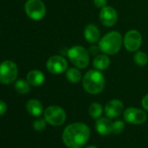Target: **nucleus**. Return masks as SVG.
<instances>
[{
	"label": "nucleus",
	"instance_id": "obj_16",
	"mask_svg": "<svg viewBox=\"0 0 148 148\" xmlns=\"http://www.w3.org/2000/svg\"><path fill=\"white\" fill-rule=\"evenodd\" d=\"M27 112L34 117H38L43 112V105L38 99H30L26 104Z\"/></svg>",
	"mask_w": 148,
	"mask_h": 148
},
{
	"label": "nucleus",
	"instance_id": "obj_18",
	"mask_svg": "<svg viewBox=\"0 0 148 148\" xmlns=\"http://www.w3.org/2000/svg\"><path fill=\"white\" fill-rule=\"evenodd\" d=\"M66 78H67L68 81H70L71 83L76 84L81 80L82 74H81L80 71H79L77 68H70L66 71Z\"/></svg>",
	"mask_w": 148,
	"mask_h": 148
},
{
	"label": "nucleus",
	"instance_id": "obj_26",
	"mask_svg": "<svg viewBox=\"0 0 148 148\" xmlns=\"http://www.w3.org/2000/svg\"><path fill=\"white\" fill-rule=\"evenodd\" d=\"M141 104H142L143 108H144L145 111L148 112V94H146L145 96H144V98L142 99Z\"/></svg>",
	"mask_w": 148,
	"mask_h": 148
},
{
	"label": "nucleus",
	"instance_id": "obj_14",
	"mask_svg": "<svg viewBox=\"0 0 148 148\" xmlns=\"http://www.w3.org/2000/svg\"><path fill=\"white\" fill-rule=\"evenodd\" d=\"M96 131L101 135H109L112 132V123L107 118H99L96 121Z\"/></svg>",
	"mask_w": 148,
	"mask_h": 148
},
{
	"label": "nucleus",
	"instance_id": "obj_24",
	"mask_svg": "<svg viewBox=\"0 0 148 148\" xmlns=\"http://www.w3.org/2000/svg\"><path fill=\"white\" fill-rule=\"evenodd\" d=\"M106 3L107 0H93V4L97 8H104L105 6H106Z\"/></svg>",
	"mask_w": 148,
	"mask_h": 148
},
{
	"label": "nucleus",
	"instance_id": "obj_9",
	"mask_svg": "<svg viewBox=\"0 0 148 148\" xmlns=\"http://www.w3.org/2000/svg\"><path fill=\"white\" fill-rule=\"evenodd\" d=\"M124 119L129 124L141 125L146 121L147 116L143 110L135 107H129L124 112Z\"/></svg>",
	"mask_w": 148,
	"mask_h": 148
},
{
	"label": "nucleus",
	"instance_id": "obj_15",
	"mask_svg": "<svg viewBox=\"0 0 148 148\" xmlns=\"http://www.w3.org/2000/svg\"><path fill=\"white\" fill-rule=\"evenodd\" d=\"M45 81L44 73L38 70H32L27 74V82L30 86H39Z\"/></svg>",
	"mask_w": 148,
	"mask_h": 148
},
{
	"label": "nucleus",
	"instance_id": "obj_7",
	"mask_svg": "<svg viewBox=\"0 0 148 148\" xmlns=\"http://www.w3.org/2000/svg\"><path fill=\"white\" fill-rule=\"evenodd\" d=\"M45 119L51 125L58 126L64 123L66 114L63 108L58 106H51L45 111Z\"/></svg>",
	"mask_w": 148,
	"mask_h": 148
},
{
	"label": "nucleus",
	"instance_id": "obj_1",
	"mask_svg": "<svg viewBox=\"0 0 148 148\" xmlns=\"http://www.w3.org/2000/svg\"><path fill=\"white\" fill-rule=\"evenodd\" d=\"M90 129L84 123H73L63 132V142L68 148H82L90 138Z\"/></svg>",
	"mask_w": 148,
	"mask_h": 148
},
{
	"label": "nucleus",
	"instance_id": "obj_4",
	"mask_svg": "<svg viewBox=\"0 0 148 148\" xmlns=\"http://www.w3.org/2000/svg\"><path fill=\"white\" fill-rule=\"evenodd\" d=\"M67 56L74 65L80 69L87 67L90 62L88 51L81 45H76L70 48L68 50Z\"/></svg>",
	"mask_w": 148,
	"mask_h": 148
},
{
	"label": "nucleus",
	"instance_id": "obj_11",
	"mask_svg": "<svg viewBox=\"0 0 148 148\" xmlns=\"http://www.w3.org/2000/svg\"><path fill=\"white\" fill-rule=\"evenodd\" d=\"M99 20L101 24L106 27L115 25L118 21V14L116 10L111 6H105L100 11Z\"/></svg>",
	"mask_w": 148,
	"mask_h": 148
},
{
	"label": "nucleus",
	"instance_id": "obj_8",
	"mask_svg": "<svg viewBox=\"0 0 148 148\" xmlns=\"http://www.w3.org/2000/svg\"><path fill=\"white\" fill-rule=\"evenodd\" d=\"M124 46L129 51H137L142 45V36L137 30L127 32L123 40Z\"/></svg>",
	"mask_w": 148,
	"mask_h": 148
},
{
	"label": "nucleus",
	"instance_id": "obj_21",
	"mask_svg": "<svg viewBox=\"0 0 148 148\" xmlns=\"http://www.w3.org/2000/svg\"><path fill=\"white\" fill-rule=\"evenodd\" d=\"M15 89L18 93L21 94H25L28 93L31 90L30 88V84L27 81H25L23 79H19L16 82L15 84Z\"/></svg>",
	"mask_w": 148,
	"mask_h": 148
},
{
	"label": "nucleus",
	"instance_id": "obj_20",
	"mask_svg": "<svg viewBox=\"0 0 148 148\" xmlns=\"http://www.w3.org/2000/svg\"><path fill=\"white\" fill-rule=\"evenodd\" d=\"M134 62L138 65V66H145L148 63V56L146 53L144 51H137V52L134 54L133 57Z\"/></svg>",
	"mask_w": 148,
	"mask_h": 148
},
{
	"label": "nucleus",
	"instance_id": "obj_25",
	"mask_svg": "<svg viewBox=\"0 0 148 148\" xmlns=\"http://www.w3.org/2000/svg\"><path fill=\"white\" fill-rule=\"evenodd\" d=\"M6 110H7V106L6 104L2 101V100H0V116L1 115H4L5 112H6Z\"/></svg>",
	"mask_w": 148,
	"mask_h": 148
},
{
	"label": "nucleus",
	"instance_id": "obj_17",
	"mask_svg": "<svg viewBox=\"0 0 148 148\" xmlns=\"http://www.w3.org/2000/svg\"><path fill=\"white\" fill-rule=\"evenodd\" d=\"M111 64V59L108 56L105 54L97 55L93 59V66L96 70L104 71L109 67Z\"/></svg>",
	"mask_w": 148,
	"mask_h": 148
},
{
	"label": "nucleus",
	"instance_id": "obj_6",
	"mask_svg": "<svg viewBox=\"0 0 148 148\" xmlns=\"http://www.w3.org/2000/svg\"><path fill=\"white\" fill-rule=\"evenodd\" d=\"M27 16L32 20H41L46 13V8L41 0H27L25 5Z\"/></svg>",
	"mask_w": 148,
	"mask_h": 148
},
{
	"label": "nucleus",
	"instance_id": "obj_2",
	"mask_svg": "<svg viewBox=\"0 0 148 148\" xmlns=\"http://www.w3.org/2000/svg\"><path fill=\"white\" fill-rule=\"evenodd\" d=\"M106 86L103 74L99 70L88 71L83 78V87L90 94L100 93Z\"/></svg>",
	"mask_w": 148,
	"mask_h": 148
},
{
	"label": "nucleus",
	"instance_id": "obj_19",
	"mask_svg": "<svg viewBox=\"0 0 148 148\" xmlns=\"http://www.w3.org/2000/svg\"><path fill=\"white\" fill-rule=\"evenodd\" d=\"M103 113V107L99 103L94 102L89 106V114L92 119H98L101 117Z\"/></svg>",
	"mask_w": 148,
	"mask_h": 148
},
{
	"label": "nucleus",
	"instance_id": "obj_22",
	"mask_svg": "<svg viewBox=\"0 0 148 148\" xmlns=\"http://www.w3.org/2000/svg\"><path fill=\"white\" fill-rule=\"evenodd\" d=\"M125 128V123L122 120H117L112 123V132L114 134H119L123 132Z\"/></svg>",
	"mask_w": 148,
	"mask_h": 148
},
{
	"label": "nucleus",
	"instance_id": "obj_13",
	"mask_svg": "<svg viewBox=\"0 0 148 148\" xmlns=\"http://www.w3.org/2000/svg\"><path fill=\"white\" fill-rule=\"evenodd\" d=\"M84 36H85V38L86 39V41H88L89 43L94 44L99 40L100 32L95 25L90 24V25H86V27L85 28Z\"/></svg>",
	"mask_w": 148,
	"mask_h": 148
},
{
	"label": "nucleus",
	"instance_id": "obj_5",
	"mask_svg": "<svg viewBox=\"0 0 148 148\" xmlns=\"http://www.w3.org/2000/svg\"><path fill=\"white\" fill-rule=\"evenodd\" d=\"M17 64L11 60H5L0 64V83L9 85L14 82L18 78Z\"/></svg>",
	"mask_w": 148,
	"mask_h": 148
},
{
	"label": "nucleus",
	"instance_id": "obj_10",
	"mask_svg": "<svg viewBox=\"0 0 148 148\" xmlns=\"http://www.w3.org/2000/svg\"><path fill=\"white\" fill-rule=\"evenodd\" d=\"M46 67L52 74H61L66 71L68 64L64 58L61 56H52L48 59Z\"/></svg>",
	"mask_w": 148,
	"mask_h": 148
},
{
	"label": "nucleus",
	"instance_id": "obj_23",
	"mask_svg": "<svg viewBox=\"0 0 148 148\" xmlns=\"http://www.w3.org/2000/svg\"><path fill=\"white\" fill-rule=\"evenodd\" d=\"M46 126V120L45 119H38L34 121L33 123V127L36 131L41 132L45 129Z\"/></svg>",
	"mask_w": 148,
	"mask_h": 148
},
{
	"label": "nucleus",
	"instance_id": "obj_3",
	"mask_svg": "<svg viewBox=\"0 0 148 148\" xmlns=\"http://www.w3.org/2000/svg\"><path fill=\"white\" fill-rule=\"evenodd\" d=\"M122 44L123 39L121 34L118 32H110L99 40V48L107 55H113L119 51Z\"/></svg>",
	"mask_w": 148,
	"mask_h": 148
},
{
	"label": "nucleus",
	"instance_id": "obj_27",
	"mask_svg": "<svg viewBox=\"0 0 148 148\" xmlns=\"http://www.w3.org/2000/svg\"><path fill=\"white\" fill-rule=\"evenodd\" d=\"M86 148H97V147L94 146V145H90V146H87Z\"/></svg>",
	"mask_w": 148,
	"mask_h": 148
},
{
	"label": "nucleus",
	"instance_id": "obj_12",
	"mask_svg": "<svg viewBox=\"0 0 148 148\" xmlns=\"http://www.w3.org/2000/svg\"><path fill=\"white\" fill-rule=\"evenodd\" d=\"M123 110V103L119 99H112L106 104L105 107V113L109 119H115L122 113Z\"/></svg>",
	"mask_w": 148,
	"mask_h": 148
}]
</instances>
